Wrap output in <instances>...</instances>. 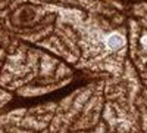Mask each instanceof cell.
Wrapping results in <instances>:
<instances>
[{"label": "cell", "instance_id": "obj_1", "mask_svg": "<svg viewBox=\"0 0 147 133\" xmlns=\"http://www.w3.org/2000/svg\"><path fill=\"white\" fill-rule=\"evenodd\" d=\"M124 44H125V39L118 33H113L107 37V46L110 49H119V47H122Z\"/></svg>", "mask_w": 147, "mask_h": 133}]
</instances>
